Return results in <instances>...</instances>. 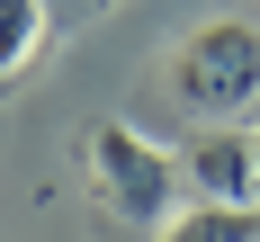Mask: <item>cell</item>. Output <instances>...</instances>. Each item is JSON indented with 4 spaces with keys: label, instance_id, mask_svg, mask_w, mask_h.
Returning a JSON list of instances; mask_svg holds the SVG:
<instances>
[{
    "label": "cell",
    "instance_id": "6da1fadb",
    "mask_svg": "<svg viewBox=\"0 0 260 242\" xmlns=\"http://www.w3.org/2000/svg\"><path fill=\"white\" fill-rule=\"evenodd\" d=\"M171 90L188 117H242L260 99V27L251 18H207L171 54Z\"/></svg>",
    "mask_w": 260,
    "mask_h": 242
},
{
    "label": "cell",
    "instance_id": "7a4b0ae2",
    "mask_svg": "<svg viewBox=\"0 0 260 242\" xmlns=\"http://www.w3.org/2000/svg\"><path fill=\"white\" fill-rule=\"evenodd\" d=\"M90 180L126 224H171V153L135 126H90Z\"/></svg>",
    "mask_w": 260,
    "mask_h": 242
},
{
    "label": "cell",
    "instance_id": "3957f363",
    "mask_svg": "<svg viewBox=\"0 0 260 242\" xmlns=\"http://www.w3.org/2000/svg\"><path fill=\"white\" fill-rule=\"evenodd\" d=\"M188 180H198V197H215V206H260V144L242 126H207L188 144Z\"/></svg>",
    "mask_w": 260,
    "mask_h": 242
},
{
    "label": "cell",
    "instance_id": "277c9868",
    "mask_svg": "<svg viewBox=\"0 0 260 242\" xmlns=\"http://www.w3.org/2000/svg\"><path fill=\"white\" fill-rule=\"evenodd\" d=\"M153 242H260V206H215V197H198L188 215L153 224Z\"/></svg>",
    "mask_w": 260,
    "mask_h": 242
},
{
    "label": "cell",
    "instance_id": "5b68a950",
    "mask_svg": "<svg viewBox=\"0 0 260 242\" xmlns=\"http://www.w3.org/2000/svg\"><path fill=\"white\" fill-rule=\"evenodd\" d=\"M36 45H45V0H0V90L36 63Z\"/></svg>",
    "mask_w": 260,
    "mask_h": 242
},
{
    "label": "cell",
    "instance_id": "8992f818",
    "mask_svg": "<svg viewBox=\"0 0 260 242\" xmlns=\"http://www.w3.org/2000/svg\"><path fill=\"white\" fill-rule=\"evenodd\" d=\"M251 144H260V134H251Z\"/></svg>",
    "mask_w": 260,
    "mask_h": 242
}]
</instances>
